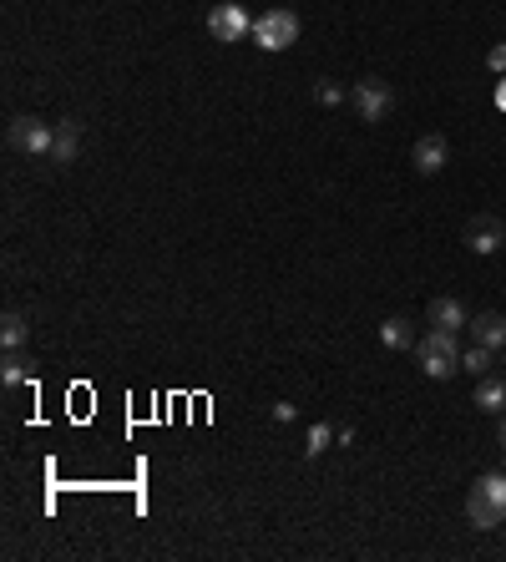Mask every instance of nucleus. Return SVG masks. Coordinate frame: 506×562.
Returning a JSON list of instances; mask_svg holds the SVG:
<instances>
[{
  "mask_svg": "<svg viewBox=\"0 0 506 562\" xmlns=\"http://www.w3.org/2000/svg\"><path fill=\"white\" fill-rule=\"evenodd\" d=\"M466 517L476 532H496L506 522V466L476 476V487L466 492Z\"/></svg>",
  "mask_w": 506,
  "mask_h": 562,
  "instance_id": "nucleus-1",
  "label": "nucleus"
},
{
  "mask_svg": "<svg viewBox=\"0 0 506 562\" xmlns=\"http://www.w3.org/2000/svg\"><path fill=\"white\" fill-rule=\"evenodd\" d=\"M415 360H420V375H426V380H451L461 370V340H456V330H431L426 340L415 345Z\"/></svg>",
  "mask_w": 506,
  "mask_h": 562,
  "instance_id": "nucleus-2",
  "label": "nucleus"
},
{
  "mask_svg": "<svg viewBox=\"0 0 506 562\" xmlns=\"http://www.w3.org/2000/svg\"><path fill=\"white\" fill-rule=\"evenodd\" d=\"M248 41L259 46V51H289V46L299 41V16L284 11V6L253 16V36H248Z\"/></svg>",
  "mask_w": 506,
  "mask_h": 562,
  "instance_id": "nucleus-3",
  "label": "nucleus"
},
{
  "mask_svg": "<svg viewBox=\"0 0 506 562\" xmlns=\"http://www.w3.org/2000/svg\"><path fill=\"white\" fill-rule=\"evenodd\" d=\"M350 102H355V117L370 122V127L395 112V92H390V82H380V76H360V82L350 87Z\"/></svg>",
  "mask_w": 506,
  "mask_h": 562,
  "instance_id": "nucleus-4",
  "label": "nucleus"
},
{
  "mask_svg": "<svg viewBox=\"0 0 506 562\" xmlns=\"http://www.w3.org/2000/svg\"><path fill=\"white\" fill-rule=\"evenodd\" d=\"M51 137H56V127L41 117H11V127H6V142L21 157H51Z\"/></svg>",
  "mask_w": 506,
  "mask_h": 562,
  "instance_id": "nucleus-5",
  "label": "nucleus"
},
{
  "mask_svg": "<svg viewBox=\"0 0 506 562\" xmlns=\"http://www.w3.org/2000/svg\"><path fill=\"white\" fill-rule=\"evenodd\" d=\"M208 36L223 41V46H233V41L253 36V16L238 6V0H218V6L208 11Z\"/></svg>",
  "mask_w": 506,
  "mask_h": 562,
  "instance_id": "nucleus-6",
  "label": "nucleus"
},
{
  "mask_svg": "<svg viewBox=\"0 0 506 562\" xmlns=\"http://www.w3.org/2000/svg\"><path fill=\"white\" fill-rule=\"evenodd\" d=\"M446 157H451V147H446V137L441 132H426L415 147H410V163H415V173L420 178H436L441 168H446Z\"/></svg>",
  "mask_w": 506,
  "mask_h": 562,
  "instance_id": "nucleus-7",
  "label": "nucleus"
},
{
  "mask_svg": "<svg viewBox=\"0 0 506 562\" xmlns=\"http://www.w3.org/2000/svg\"><path fill=\"white\" fill-rule=\"evenodd\" d=\"M501 244H506V223H501V218L481 213V218L466 223V249H471V254H496Z\"/></svg>",
  "mask_w": 506,
  "mask_h": 562,
  "instance_id": "nucleus-8",
  "label": "nucleus"
},
{
  "mask_svg": "<svg viewBox=\"0 0 506 562\" xmlns=\"http://www.w3.org/2000/svg\"><path fill=\"white\" fill-rule=\"evenodd\" d=\"M426 319H431V330H456V335H461V330L471 325V314H466V304H461V299H451V294L431 299Z\"/></svg>",
  "mask_w": 506,
  "mask_h": 562,
  "instance_id": "nucleus-9",
  "label": "nucleus"
},
{
  "mask_svg": "<svg viewBox=\"0 0 506 562\" xmlns=\"http://www.w3.org/2000/svg\"><path fill=\"white\" fill-rule=\"evenodd\" d=\"M471 330H476V345H486V350H506V314H496V309H486V314H476L471 319Z\"/></svg>",
  "mask_w": 506,
  "mask_h": 562,
  "instance_id": "nucleus-10",
  "label": "nucleus"
},
{
  "mask_svg": "<svg viewBox=\"0 0 506 562\" xmlns=\"http://www.w3.org/2000/svg\"><path fill=\"white\" fill-rule=\"evenodd\" d=\"M476 411L506 416V380H501V375H481V380H476Z\"/></svg>",
  "mask_w": 506,
  "mask_h": 562,
  "instance_id": "nucleus-11",
  "label": "nucleus"
},
{
  "mask_svg": "<svg viewBox=\"0 0 506 562\" xmlns=\"http://www.w3.org/2000/svg\"><path fill=\"white\" fill-rule=\"evenodd\" d=\"M81 152V122H56V137H51V163H76Z\"/></svg>",
  "mask_w": 506,
  "mask_h": 562,
  "instance_id": "nucleus-12",
  "label": "nucleus"
},
{
  "mask_svg": "<svg viewBox=\"0 0 506 562\" xmlns=\"http://www.w3.org/2000/svg\"><path fill=\"white\" fill-rule=\"evenodd\" d=\"M26 340H31V319L21 309H6V319H0V345H6V350H26Z\"/></svg>",
  "mask_w": 506,
  "mask_h": 562,
  "instance_id": "nucleus-13",
  "label": "nucleus"
},
{
  "mask_svg": "<svg viewBox=\"0 0 506 562\" xmlns=\"http://www.w3.org/2000/svg\"><path fill=\"white\" fill-rule=\"evenodd\" d=\"M491 365H496V350H486V345H471V350H461V370L466 375H491Z\"/></svg>",
  "mask_w": 506,
  "mask_h": 562,
  "instance_id": "nucleus-14",
  "label": "nucleus"
},
{
  "mask_svg": "<svg viewBox=\"0 0 506 562\" xmlns=\"http://www.w3.org/2000/svg\"><path fill=\"white\" fill-rule=\"evenodd\" d=\"M380 340L390 345V350H405V345H415V335H410V319H385V325H380Z\"/></svg>",
  "mask_w": 506,
  "mask_h": 562,
  "instance_id": "nucleus-15",
  "label": "nucleus"
},
{
  "mask_svg": "<svg viewBox=\"0 0 506 562\" xmlns=\"http://www.w3.org/2000/svg\"><path fill=\"white\" fill-rule=\"evenodd\" d=\"M329 441H334V431H329L324 421H314V426H309V436H304V451H309V456H324V451H329Z\"/></svg>",
  "mask_w": 506,
  "mask_h": 562,
  "instance_id": "nucleus-16",
  "label": "nucleus"
},
{
  "mask_svg": "<svg viewBox=\"0 0 506 562\" xmlns=\"http://www.w3.org/2000/svg\"><path fill=\"white\" fill-rule=\"evenodd\" d=\"M0 380H6L11 390L26 380V360H21V350H6V365H0Z\"/></svg>",
  "mask_w": 506,
  "mask_h": 562,
  "instance_id": "nucleus-17",
  "label": "nucleus"
},
{
  "mask_svg": "<svg viewBox=\"0 0 506 562\" xmlns=\"http://www.w3.org/2000/svg\"><path fill=\"white\" fill-rule=\"evenodd\" d=\"M345 97H350V92H345L340 82H319V102H324V107H340Z\"/></svg>",
  "mask_w": 506,
  "mask_h": 562,
  "instance_id": "nucleus-18",
  "label": "nucleus"
},
{
  "mask_svg": "<svg viewBox=\"0 0 506 562\" xmlns=\"http://www.w3.org/2000/svg\"><path fill=\"white\" fill-rule=\"evenodd\" d=\"M486 66H491V71H506V41L486 51Z\"/></svg>",
  "mask_w": 506,
  "mask_h": 562,
  "instance_id": "nucleus-19",
  "label": "nucleus"
},
{
  "mask_svg": "<svg viewBox=\"0 0 506 562\" xmlns=\"http://www.w3.org/2000/svg\"><path fill=\"white\" fill-rule=\"evenodd\" d=\"M294 416H299V411H294V406H289V400H279V406H274V421H279V426H289V421H294Z\"/></svg>",
  "mask_w": 506,
  "mask_h": 562,
  "instance_id": "nucleus-20",
  "label": "nucleus"
},
{
  "mask_svg": "<svg viewBox=\"0 0 506 562\" xmlns=\"http://www.w3.org/2000/svg\"><path fill=\"white\" fill-rule=\"evenodd\" d=\"M496 441H501V466H506V416H501V426H496Z\"/></svg>",
  "mask_w": 506,
  "mask_h": 562,
  "instance_id": "nucleus-21",
  "label": "nucleus"
},
{
  "mask_svg": "<svg viewBox=\"0 0 506 562\" xmlns=\"http://www.w3.org/2000/svg\"><path fill=\"white\" fill-rule=\"evenodd\" d=\"M496 107L506 112V71H501V87H496Z\"/></svg>",
  "mask_w": 506,
  "mask_h": 562,
  "instance_id": "nucleus-22",
  "label": "nucleus"
},
{
  "mask_svg": "<svg viewBox=\"0 0 506 562\" xmlns=\"http://www.w3.org/2000/svg\"><path fill=\"white\" fill-rule=\"evenodd\" d=\"M501 365H506V350H501Z\"/></svg>",
  "mask_w": 506,
  "mask_h": 562,
  "instance_id": "nucleus-23",
  "label": "nucleus"
}]
</instances>
